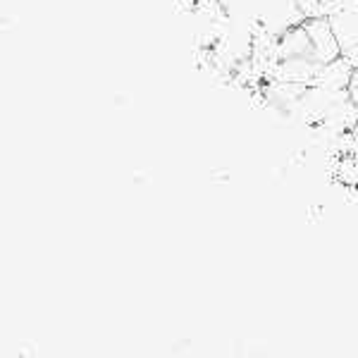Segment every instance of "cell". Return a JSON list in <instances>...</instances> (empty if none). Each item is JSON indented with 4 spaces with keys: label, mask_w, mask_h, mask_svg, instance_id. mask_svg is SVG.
<instances>
[{
    "label": "cell",
    "mask_w": 358,
    "mask_h": 358,
    "mask_svg": "<svg viewBox=\"0 0 358 358\" xmlns=\"http://www.w3.org/2000/svg\"><path fill=\"white\" fill-rule=\"evenodd\" d=\"M322 17L330 22L342 57L358 67V0H334Z\"/></svg>",
    "instance_id": "2"
},
{
    "label": "cell",
    "mask_w": 358,
    "mask_h": 358,
    "mask_svg": "<svg viewBox=\"0 0 358 358\" xmlns=\"http://www.w3.org/2000/svg\"><path fill=\"white\" fill-rule=\"evenodd\" d=\"M346 91H349V98L351 103L358 108V67H354V72H351V79H349V86H346Z\"/></svg>",
    "instance_id": "4"
},
{
    "label": "cell",
    "mask_w": 358,
    "mask_h": 358,
    "mask_svg": "<svg viewBox=\"0 0 358 358\" xmlns=\"http://www.w3.org/2000/svg\"><path fill=\"white\" fill-rule=\"evenodd\" d=\"M334 0H299V8L306 17H322Z\"/></svg>",
    "instance_id": "3"
},
{
    "label": "cell",
    "mask_w": 358,
    "mask_h": 358,
    "mask_svg": "<svg viewBox=\"0 0 358 358\" xmlns=\"http://www.w3.org/2000/svg\"><path fill=\"white\" fill-rule=\"evenodd\" d=\"M349 143H351V151H354V155L358 158V122H356L354 129H351V134H349Z\"/></svg>",
    "instance_id": "5"
},
{
    "label": "cell",
    "mask_w": 358,
    "mask_h": 358,
    "mask_svg": "<svg viewBox=\"0 0 358 358\" xmlns=\"http://www.w3.org/2000/svg\"><path fill=\"white\" fill-rule=\"evenodd\" d=\"M220 8L234 24L261 36H282L306 20L299 0H220Z\"/></svg>",
    "instance_id": "1"
}]
</instances>
